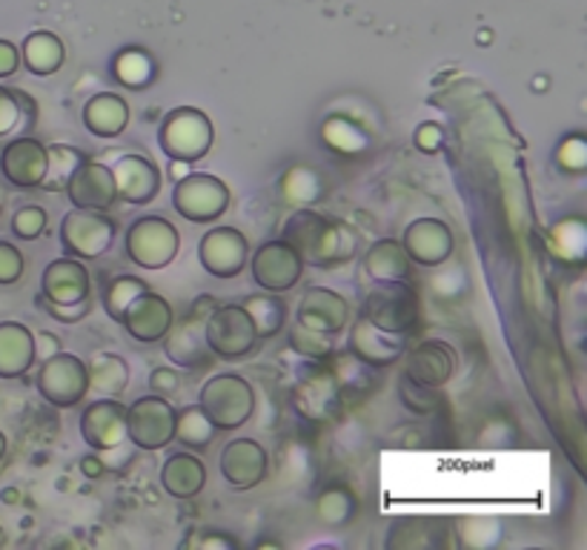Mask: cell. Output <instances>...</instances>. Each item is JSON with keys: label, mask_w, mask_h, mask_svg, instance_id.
Listing matches in <instances>:
<instances>
[{"label": "cell", "mask_w": 587, "mask_h": 550, "mask_svg": "<svg viewBox=\"0 0 587 550\" xmlns=\"http://www.w3.org/2000/svg\"><path fill=\"white\" fill-rule=\"evenodd\" d=\"M281 239L304 258V264L312 267H335L349 261L356 253V235L344 223L310 207H298L286 218Z\"/></svg>", "instance_id": "6da1fadb"}, {"label": "cell", "mask_w": 587, "mask_h": 550, "mask_svg": "<svg viewBox=\"0 0 587 550\" xmlns=\"http://www.w3.org/2000/svg\"><path fill=\"white\" fill-rule=\"evenodd\" d=\"M215 141V127L209 115L199 106H175L164 115L158 129V144L169 161L199 164Z\"/></svg>", "instance_id": "7a4b0ae2"}, {"label": "cell", "mask_w": 587, "mask_h": 550, "mask_svg": "<svg viewBox=\"0 0 587 550\" xmlns=\"http://www.w3.org/2000/svg\"><path fill=\"white\" fill-rule=\"evenodd\" d=\"M361 316L384 333L410 335L421 324L419 293L410 281H381L367 293Z\"/></svg>", "instance_id": "3957f363"}, {"label": "cell", "mask_w": 587, "mask_h": 550, "mask_svg": "<svg viewBox=\"0 0 587 550\" xmlns=\"http://www.w3.org/2000/svg\"><path fill=\"white\" fill-rule=\"evenodd\" d=\"M199 407L221 433L239 431L253 419L255 393L253 384L235 373L213 375L199 393Z\"/></svg>", "instance_id": "277c9868"}, {"label": "cell", "mask_w": 587, "mask_h": 550, "mask_svg": "<svg viewBox=\"0 0 587 550\" xmlns=\"http://www.w3.org/2000/svg\"><path fill=\"white\" fill-rule=\"evenodd\" d=\"M181 250V235L175 223L161 216H143L129 223L127 256L141 270H164Z\"/></svg>", "instance_id": "5b68a950"}, {"label": "cell", "mask_w": 587, "mask_h": 550, "mask_svg": "<svg viewBox=\"0 0 587 550\" xmlns=\"http://www.w3.org/2000/svg\"><path fill=\"white\" fill-rule=\"evenodd\" d=\"M118 227L106 213L95 209H69L61 221V247L64 256L78 258V261H92L110 253L115 244Z\"/></svg>", "instance_id": "8992f818"}, {"label": "cell", "mask_w": 587, "mask_h": 550, "mask_svg": "<svg viewBox=\"0 0 587 550\" xmlns=\"http://www.w3.org/2000/svg\"><path fill=\"white\" fill-rule=\"evenodd\" d=\"M204 338L215 359L239 361L255 350L258 335L241 304H218L204 321Z\"/></svg>", "instance_id": "52a82bcc"}, {"label": "cell", "mask_w": 587, "mask_h": 550, "mask_svg": "<svg viewBox=\"0 0 587 550\" xmlns=\"http://www.w3.org/2000/svg\"><path fill=\"white\" fill-rule=\"evenodd\" d=\"M230 187L209 172H190L175 181L173 207L181 218L192 223H213L230 207Z\"/></svg>", "instance_id": "ba28073f"}, {"label": "cell", "mask_w": 587, "mask_h": 550, "mask_svg": "<svg viewBox=\"0 0 587 550\" xmlns=\"http://www.w3.org/2000/svg\"><path fill=\"white\" fill-rule=\"evenodd\" d=\"M127 439L138 450H164L175 439V407L164 396H141L127 407Z\"/></svg>", "instance_id": "9c48e42d"}, {"label": "cell", "mask_w": 587, "mask_h": 550, "mask_svg": "<svg viewBox=\"0 0 587 550\" xmlns=\"http://www.w3.org/2000/svg\"><path fill=\"white\" fill-rule=\"evenodd\" d=\"M38 393L52 407H75L84 401L89 393V375L84 359H78L75 353H55L52 359L40 361L38 370Z\"/></svg>", "instance_id": "30bf717a"}, {"label": "cell", "mask_w": 587, "mask_h": 550, "mask_svg": "<svg viewBox=\"0 0 587 550\" xmlns=\"http://www.w3.org/2000/svg\"><path fill=\"white\" fill-rule=\"evenodd\" d=\"M253 281L267 293H286L302 281L304 258L284 239L267 241L250 256Z\"/></svg>", "instance_id": "8fae6325"}, {"label": "cell", "mask_w": 587, "mask_h": 550, "mask_svg": "<svg viewBox=\"0 0 587 550\" xmlns=\"http://www.w3.org/2000/svg\"><path fill=\"white\" fill-rule=\"evenodd\" d=\"M201 267L215 279H235L250 261V241L235 227H213L199 244Z\"/></svg>", "instance_id": "7c38bea8"}, {"label": "cell", "mask_w": 587, "mask_h": 550, "mask_svg": "<svg viewBox=\"0 0 587 550\" xmlns=\"http://www.w3.org/2000/svg\"><path fill=\"white\" fill-rule=\"evenodd\" d=\"M80 436L98 453H112L127 442V405L118 399H98L84 407Z\"/></svg>", "instance_id": "4fadbf2b"}, {"label": "cell", "mask_w": 587, "mask_h": 550, "mask_svg": "<svg viewBox=\"0 0 587 550\" xmlns=\"http://www.w3.org/2000/svg\"><path fill=\"white\" fill-rule=\"evenodd\" d=\"M221 476L232 490H253L270 476V456L255 439H232L221 453Z\"/></svg>", "instance_id": "5bb4252c"}, {"label": "cell", "mask_w": 587, "mask_h": 550, "mask_svg": "<svg viewBox=\"0 0 587 550\" xmlns=\"http://www.w3.org/2000/svg\"><path fill=\"white\" fill-rule=\"evenodd\" d=\"M401 247H405L410 264L421 267H438L452 256V232L445 221L438 218H416L407 223L405 235H401Z\"/></svg>", "instance_id": "9a60e30c"}, {"label": "cell", "mask_w": 587, "mask_h": 550, "mask_svg": "<svg viewBox=\"0 0 587 550\" xmlns=\"http://www.w3.org/2000/svg\"><path fill=\"white\" fill-rule=\"evenodd\" d=\"M66 195H69L72 207L75 209H95V213H106L112 204L118 201L115 192V178L112 169L101 161H84L75 172H72L69 183H66Z\"/></svg>", "instance_id": "2e32d148"}, {"label": "cell", "mask_w": 587, "mask_h": 550, "mask_svg": "<svg viewBox=\"0 0 587 550\" xmlns=\"http://www.w3.org/2000/svg\"><path fill=\"white\" fill-rule=\"evenodd\" d=\"M405 338L407 335L384 333L375 324H370L365 316H358L353 333H349V356L361 364L373 367V370H384V367H393L405 359Z\"/></svg>", "instance_id": "e0dca14e"}, {"label": "cell", "mask_w": 587, "mask_h": 550, "mask_svg": "<svg viewBox=\"0 0 587 550\" xmlns=\"http://www.w3.org/2000/svg\"><path fill=\"white\" fill-rule=\"evenodd\" d=\"M204 321L199 316H183L178 324L173 321V328L164 335V353L169 356V361H175V367H183V370H207L213 367L215 356L207 347V338H204Z\"/></svg>", "instance_id": "ac0fdd59"}, {"label": "cell", "mask_w": 587, "mask_h": 550, "mask_svg": "<svg viewBox=\"0 0 587 550\" xmlns=\"http://www.w3.org/2000/svg\"><path fill=\"white\" fill-rule=\"evenodd\" d=\"M173 321L175 312L167 298L152 293V290H143L136 302L127 307L124 319H120V328L127 330L136 342L155 344L167 335V330L173 328Z\"/></svg>", "instance_id": "d6986e66"}, {"label": "cell", "mask_w": 587, "mask_h": 550, "mask_svg": "<svg viewBox=\"0 0 587 550\" xmlns=\"http://www.w3.org/2000/svg\"><path fill=\"white\" fill-rule=\"evenodd\" d=\"M0 169L17 190H40L47 178V146L38 138H15L0 155Z\"/></svg>", "instance_id": "ffe728a7"}, {"label": "cell", "mask_w": 587, "mask_h": 550, "mask_svg": "<svg viewBox=\"0 0 587 550\" xmlns=\"http://www.w3.org/2000/svg\"><path fill=\"white\" fill-rule=\"evenodd\" d=\"M112 178H115V192L118 201H127L132 207H146L158 199L161 192V169L143 155H124L115 164Z\"/></svg>", "instance_id": "44dd1931"}, {"label": "cell", "mask_w": 587, "mask_h": 550, "mask_svg": "<svg viewBox=\"0 0 587 550\" xmlns=\"http://www.w3.org/2000/svg\"><path fill=\"white\" fill-rule=\"evenodd\" d=\"M40 298L47 304H78L89 298V270L78 258H55L40 276Z\"/></svg>", "instance_id": "7402d4cb"}, {"label": "cell", "mask_w": 587, "mask_h": 550, "mask_svg": "<svg viewBox=\"0 0 587 550\" xmlns=\"http://www.w3.org/2000/svg\"><path fill=\"white\" fill-rule=\"evenodd\" d=\"M295 321L324 335H339L349 321V304L335 290L310 287L302 295Z\"/></svg>", "instance_id": "603a6c76"}, {"label": "cell", "mask_w": 587, "mask_h": 550, "mask_svg": "<svg viewBox=\"0 0 587 550\" xmlns=\"http://www.w3.org/2000/svg\"><path fill=\"white\" fill-rule=\"evenodd\" d=\"M452 373H456V353H452L450 344L430 338L413 350H407V379L428 384V387H445Z\"/></svg>", "instance_id": "cb8c5ba5"}, {"label": "cell", "mask_w": 587, "mask_h": 550, "mask_svg": "<svg viewBox=\"0 0 587 550\" xmlns=\"http://www.w3.org/2000/svg\"><path fill=\"white\" fill-rule=\"evenodd\" d=\"M84 127L95 138H118L129 127V104L124 95L115 92H98L84 104Z\"/></svg>", "instance_id": "d4e9b609"}, {"label": "cell", "mask_w": 587, "mask_h": 550, "mask_svg": "<svg viewBox=\"0 0 587 550\" xmlns=\"http://www.w3.org/2000/svg\"><path fill=\"white\" fill-rule=\"evenodd\" d=\"M35 364V335L21 321L0 324V379H17Z\"/></svg>", "instance_id": "484cf974"}, {"label": "cell", "mask_w": 587, "mask_h": 550, "mask_svg": "<svg viewBox=\"0 0 587 550\" xmlns=\"http://www.w3.org/2000/svg\"><path fill=\"white\" fill-rule=\"evenodd\" d=\"M161 485L173 499H192L207 485V468L199 456L173 453L161 468Z\"/></svg>", "instance_id": "4316f807"}, {"label": "cell", "mask_w": 587, "mask_h": 550, "mask_svg": "<svg viewBox=\"0 0 587 550\" xmlns=\"http://www.w3.org/2000/svg\"><path fill=\"white\" fill-rule=\"evenodd\" d=\"M365 272L375 284L381 281H407L410 279V258L398 239H381L365 253L361 261Z\"/></svg>", "instance_id": "83f0119b"}, {"label": "cell", "mask_w": 587, "mask_h": 550, "mask_svg": "<svg viewBox=\"0 0 587 550\" xmlns=\"http://www.w3.org/2000/svg\"><path fill=\"white\" fill-rule=\"evenodd\" d=\"M241 307L246 310L250 321H253L255 335H258V342L264 338H276L278 333H284L286 328V302L281 298V293H258V295H246Z\"/></svg>", "instance_id": "f1b7e54d"}, {"label": "cell", "mask_w": 587, "mask_h": 550, "mask_svg": "<svg viewBox=\"0 0 587 550\" xmlns=\"http://www.w3.org/2000/svg\"><path fill=\"white\" fill-rule=\"evenodd\" d=\"M24 64L33 75H55L66 61V47L64 40L52 33H33L24 40Z\"/></svg>", "instance_id": "f546056e"}, {"label": "cell", "mask_w": 587, "mask_h": 550, "mask_svg": "<svg viewBox=\"0 0 587 550\" xmlns=\"http://www.w3.org/2000/svg\"><path fill=\"white\" fill-rule=\"evenodd\" d=\"M89 375V391L118 399L120 393L127 391L129 384V367L127 361L115 356V353H98L95 359L87 364Z\"/></svg>", "instance_id": "4dcf8cb0"}, {"label": "cell", "mask_w": 587, "mask_h": 550, "mask_svg": "<svg viewBox=\"0 0 587 550\" xmlns=\"http://www.w3.org/2000/svg\"><path fill=\"white\" fill-rule=\"evenodd\" d=\"M218 427L209 422V415L199 405H187L175 410V442H181L190 450H207L218 439Z\"/></svg>", "instance_id": "1f68e13d"}, {"label": "cell", "mask_w": 587, "mask_h": 550, "mask_svg": "<svg viewBox=\"0 0 587 550\" xmlns=\"http://www.w3.org/2000/svg\"><path fill=\"white\" fill-rule=\"evenodd\" d=\"M87 161V155L69 144H52L47 146V178L40 183V190L61 192L66 190L72 172Z\"/></svg>", "instance_id": "d6a6232c"}, {"label": "cell", "mask_w": 587, "mask_h": 550, "mask_svg": "<svg viewBox=\"0 0 587 550\" xmlns=\"http://www.w3.org/2000/svg\"><path fill=\"white\" fill-rule=\"evenodd\" d=\"M321 138H324V144L330 146L333 152H339V155H358V152H365L367 146H370V138L361 132V129L353 124V120L347 118H339V115H333V118L324 120V127H321Z\"/></svg>", "instance_id": "836d02e7"}, {"label": "cell", "mask_w": 587, "mask_h": 550, "mask_svg": "<svg viewBox=\"0 0 587 550\" xmlns=\"http://www.w3.org/2000/svg\"><path fill=\"white\" fill-rule=\"evenodd\" d=\"M112 75L118 80L120 87L127 89H146L155 78V64L150 61V55H143L138 49H127L115 57L112 64Z\"/></svg>", "instance_id": "e575fe53"}, {"label": "cell", "mask_w": 587, "mask_h": 550, "mask_svg": "<svg viewBox=\"0 0 587 550\" xmlns=\"http://www.w3.org/2000/svg\"><path fill=\"white\" fill-rule=\"evenodd\" d=\"M143 290H150V284L143 279H138V276H115V279H110L104 284V310L106 316H110L112 321L124 319V312H127V307L132 302H136L138 295L143 293Z\"/></svg>", "instance_id": "d590c367"}, {"label": "cell", "mask_w": 587, "mask_h": 550, "mask_svg": "<svg viewBox=\"0 0 587 550\" xmlns=\"http://www.w3.org/2000/svg\"><path fill=\"white\" fill-rule=\"evenodd\" d=\"M321 195H324V190H321V181L312 169L293 167L284 176V199L295 207H310L312 201H318Z\"/></svg>", "instance_id": "8d00e7d4"}, {"label": "cell", "mask_w": 587, "mask_h": 550, "mask_svg": "<svg viewBox=\"0 0 587 550\" xmlns=\"http://www.w3.org/2000/svg\"><path fill=\"white\" fill-rule=\"evenodd\" d=\"M398 393H401V401H405V407L410 410V413H433L438 405H442V393H438V387H428V384H419L413 382V379H401V384H398Z\"/></svg>", "instance_id": "74e56055"}, {"label": "cell", "mask_w": 587, "mask_h": 550, "mask_svg": "<svg viewBox=\"0 0 587 550\" xmlns=\"http://www.w3.org/2000/svg\"><path fill=\"white\" fill-rule=\"evenodd\" d=\"M330 338H333V335L316 333V330L304 328L298 321L290 328V347H293L295 353H302V356H310V359H324V356H330V350H333Z\"/></svg>", "instance_id": "f35d334b"}, {"label": "cell", "mask_w": 587, "mask_h": 550, "mask_svg": "<svg viewBox=\"0 0 587 550\" xmlns=\"http://www.w3.org/2000/svg\"><path fill=\"white\" fill-rule=\"evenodd\" d=\"M47 223V209H40L38 204H29V207H21L15 213V218H12V232H15L21 241H35L43 235Z\"/></svg>", "instance_id": "ab89813d"}, {"label": "cell", "mask_w": 587, "mask_h": 550, "mask_svg": "<svg viewBox=\"0 0 587 550\" xmlns=\"http://www.w3.org/2000/svg\"><path fill=\"white\" fill-rule=\"evenodd\" d=\"M413 144L416 150L424 152V155H436V152L445 150V129H442V124H436V120H424V124L416 127Z\"/></svg>", "instance_id": "60d3db41"}, {"label": "cell", "mask_w": 587, "mask_h": 550, "mask_svg": "<svg viewBox=\"0 0 587 550\" xmlns=\"http://www.w3.org/2000/svg\"><path fill=\"white\" fill-rule=\"evenodd\" d=\"M24 276V253L0 241V284H17Z\"/></svg>", "instance_id": "b9f144b4"}, {"label": "cell", "mask_w": 587, "mask_h": 550, "mask_svg": "<svg viewBox=\"0 0 587 550\" xmlns=\"http://www.w3.org/2000/svg\"><path fill=\"white\" fill-rule=\"evenodd\" d=\"M21 98H17V89L0 87V138L9 136L12 129L21 124Z\"/></svg>", "instance_id": "7bdbcfd3"}, {"label": "cell", "mask_w": 587, "mask_h": 550, "mask_svg": "<svg viewBox=\"0 0 587 550\" xmlns=\"http://www.w3.org/2000/svg\"><path fill=\"white\" fill-rule=\"evenodd\" d=\"M150 391L155 393V396L169 399V396L181 391V375H178V370H173V367H155L150 375Z\"/></svg>", "instance_id": "ee69618b"}, {"label": "cell", "mask_w": 587, "mask_h": 550, "mask_svg": "<svg viewBox=\"0 0 587 550\" xmlns=\"http://www.w3.org/2000/svg\"><path fill=\"white\" fill-rule=\"evenodd\" d=\"M43 307H47L49 316L61 321V324H75V321H80L89 312V298L87 302H78V304H64V307L43 302Z\"/></svg>", "instance_id": "f6af8a7d"}, {"label": "cell", "mask_w": 587, "mask_h": 550, "mask_svg": "<svg viewBox=\"0 0 587 550\" xmlns=\"http://www.w3.org/2000/svg\"><path fill=\"white\" fill-rule=\"evenodd\" d=\"M559 161H562L567 169H585V141H582V138L564 141V146L559 150Z\"/></svg>", "instance_id": "bcb514c9"}, {"label": "cell", "mask_w": 587, "mask_h": 550, "mask_svg": "<svg viewBox=\"0 0 587 550\" xmlns=\"http://www.w3.org/2000/svg\"><path fill=\"white\" fill-rule=\"evenodd\" d=\"M183 548H239V542L232 536H209V530H201V534L190 536Z\"/></svg>", "instance_id": "7dc6e473"}, {"label": "cell", "mask_w": 587, "mask_h": 550, "mask_svg": "<svg viewBox=\"0 0 587 550\" xmlns=\"http://www.w3.org/2000/svg\"><path fill=\"white\" fill-rule=\"evenodd\" d=\"M17 66H21V52L15 49V43L0 40V78L17 73Z\"/></svg>", "instance_id": "c3c4849f"}, {"label": "cell", "mask_w": 587, "mask_h": 550, "mask_svg": "<svg viewBox=\"0 0 587 550\" xmlns=\"http://www.w3.org/2000/svg\"><path fill=\"white\" fill-rule=\"evenodd\" d=\"M55 353H61V338L55 333H38V338H35V359L47 361Z\"/></svg>", "instance_id": "681fc988"}, {"label": "cell", "mask_w": 587, "mask_h": 550, "mask_svg": "<svg viewBox=\"0 0 587 550\" xmlns=\"http://www.w3.org/2000/svg\"><path fill=\"white\" fill-rule=\"evenodd\" d=\"M80 471H84V476H89V478H98V476H104V471H106V462L104 459H101V456H84V459H80Z\"/></svg>", "instance_id": "f907efd6"}, {"label": "cell", "mask_w": 587, "mask_h": 550, "mask_svg": "<svg viewBox=\"0 0 587 550\" xmlns=\"http://www.w3.org/2000/svg\"><path fill=\"white\" fill-rule=\"evenodd\" d=\"M192 172V164H187V161H173L169 164V178L173 181H181V178H187Z\"/></svg>", "instance_id": "816d5d0a"}, {"label": "cell", "mask_w": 587, "mask_h": 550, "mask_svg": "<svg viewBox=\"0 0 587 550\" xmlns=\"http://www.w3.org/2000/svg\"><path fill=\"white\" fill-rule=\"evenodd\" d=\"M3 453H7V436L0 433V459H3Z\"/></svg>", "instance_id": "f5cc1de1"}]
</instances>
